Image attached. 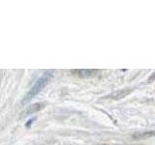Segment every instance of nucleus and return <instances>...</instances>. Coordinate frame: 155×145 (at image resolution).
I'll use <instances>...</instances> for the list:
<instances>
[{
	"mask_svg": "<svg viewBox=\"0 0 155 145\" xmlns=\"http://www.w3.org/2000/svg\"><path fill=\"white\" fill-rule=\"evenodd\" d=\"M51 76H52V71H48L46 72H44V74L35 81V83H34V85L31 87V89L28 91V93L26 94L25 98L23 100L24 103L32 100L36 95L40 93V92L44 89V87L48 84V82L50 81Z\"/></svg>",
	"mask_w": 155,
	"mask_h": 145,
	"instance_id": "nucleus-1",
	"label": "nucleus"
},
{
	"mask_svg": "<svg viewBox=\"0 0 155 145\" xmlns=\"http://www.w3.org/2000/svg\"><path fill=\"white\" fill-rule=\"evenodd\" d=\"M40 105H39L38 104H35V105H32V106H30L27 110H26V113L25 115H28V114H30V113H34L35 111L37 110H40Z\"/></svg>",
	"mask_w": 155,
	"mask_h": 145,
	"instance_id": "nucleus-4",
	"label": "nucleus"
},
{
	"mask_svg": "<svg viewBox=\"0 0 155 145\" xmlns=\"http://www.w3.org/2000/svg\"><path fill=\"white\" fill-rule=\"evenodd\" d=\"M78 72H79V76L81 77H88V76L93 75L94 71H92V70H79Z\"/></svg>",
	"mask_w": 155,
	"mask_h": 145,
	"instance_id": "nucleus-3",
	"label": "nucleus"
},
{
	"mask_svg": "<svg viewBox=\"0 0 155 145\" xmlns=\"http://www.w3.org/2000/svg\"><path fill=\"white\" fill-rule=\"evenodd\" d=\"M155 135V132H148V133H139V134H135L133 135L134 138H147Z\"/></svg>",
	"mask_w": 155,
	"mask_h": 145,
	"instance_id": "nucleus-2",
	"label": "nucleus"
}]
</instances>
